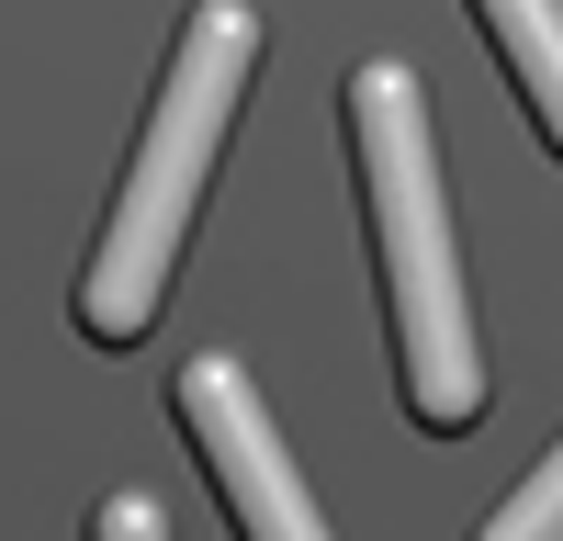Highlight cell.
Listing matches in <instances>:
<instances>
[{"label":"cell","instance_id":"2","mask_svg":"<svg viewBox=\"0 0 563 541\" xmlns=\"http://www.w3.org/2000/svg\"><path fill=\"white\" fill-rule=\"evenodd\" d=\"M249 57H260V12L249 0H203L169 45V79H158V113L135 135V169L90 238V270H79V328L102 350H135L158 328V294L180 270V238L203 214V180H214V147L238 124V90H249Z\"/></svg>","mask_w":563,"mask_h":541},{"label":"cell","instance_id":"1","mask_svg":"<svg viewBox=\"0 0 563 541\" xmlns=\"http://www.w3.org/2000/svg\"><path fill=\"white\" fill-rule=\"evenodd\" d=\"M350 158H361V214L384 249V316H395V373L417 429H474L485 418V350H474V294L451 249V169L417 68L372 57L350 68Z\"/></svg>","mask_w":563,"mask_h":541},{"label":"cell","instance_id":"4","mask_svg":"<svg viewBox=\"0 0 563 541\" xmlns=\"http://www.w3.org/2000/svg\"><path fill=\"white\" fill-rule=\"evenodd\" d=\"M474 23L496 34V57H507V79H519L541 147L563 158V0H474Z\"/></svg>","mask_w":563,"mask_h":541},{"label":"cell","instance_id":"5","mask_svg":"<svg viewBox=\"0 0 563 541\" xmlns=\"http://www.w3.org/2000/svg\"><path fill=\"white\" fill-rule=\"evenodd\" d=\"M474 541H563V440H552L541 463H530V485L507 496V508H496Z\"/></svg>","mask_w":563,"mask_h":541},{"label":"cell","instance_id":"6","mask_svg":"<svg viewBox=\"0 0 563 541\" xmlns=\"http://www.w3.org/2000/svg\"><path fill=\"white\" fill-rule=\"evenodd\" d=\"M90 541H169V519H158V496H102Z\"/></svg>","mask_w":563,"mask_h":541},{"label":"cell","instance_id":"3","mask_svg":"<svg viewBox=\"0 0 563 541\" xmlns=\"http://www.w3.org/2000/svg\"><path fill=\"white\" fill-rule=\"evenodd\" d=\"M169 418L192 429V451H203V474H214V496H225V519H238V541H327L316 485L294 474V451H282V429H271L260 384H249L225 350L180 361Z\"/></svg>","mask_w":563,"mask_h":541}]
</instances>
